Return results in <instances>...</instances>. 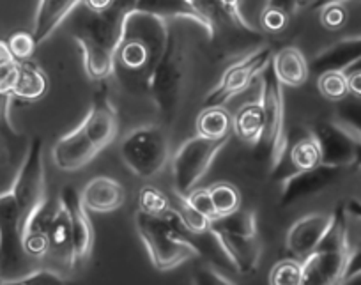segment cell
<instances>
[{
    "label": "cell",
    "mask_w": 361,
    "mask_h": 285,
    "mask_svg": "<svg viewBox=\"0 0 361 285\" xmlns=\"http://www.w3.org/2000/svg\"><path fill=\"white\" fill-rule=\"evenodd\" d=\"M138 0H114L106 11L90 13L73 27V37L82 48L83 66L90 80H106L116 69L117 51L126 34L128 18L137 9Z\"/></svg>",
    "instance_id": "6da1fadb"
},
{
    "label": "cell",
    "mask_w": 361,
    "mask_h": 285,
    "mask_svg": "<svg viewBox=\"0 0 361 285\" xmlns=\"http://www.w3.org/2000/svg\"><path fill=\"white\" fill-rule=\"evenodd\" d=\"M117 133H119V117L106 89H99L85 119L71 133L59 138L51 149L55 166L64 172L83 169L116 140Z\"/></svg>",
    "instance_id": "7a4b0ae2"
},
{
    "label": "cell",
    "mask_w": 361,
    "mask_h": 285,
    "mask_svg": "<svg viewBox=\"0 0 361 285\" xmlns=\"http://www.w3.org/2000/svg\"><path fill=\"white\" fill-rule=\"evenodd\" d=\"M190 76L188 43L177 29H169L166 43L145 75V90L151 96L163 124H172L183 107Z\"/></svg>",
    "instance_id": "3957f363"
},
{
    "label": "cell",
    "mask_w": 361,
    "mask_h": 285,
    "mask_svg": "<svg viewBox=\"0 0 361 285\" xmlns=\"http://www.w3.org/2000/svg\"><path fill=\"white\" fill-rule=\"evenodd\" d=\"M135 227L147 248L152 266L158 271H170L202 255L195 245V234L183 224L177 207L170 206L159 217L137 211Z\"/></svg>",
    "instance_id": "277c9868"
},
{
    "label": "cell",
    "mask_w": 361,
    "mask_h": 285,
    "mask_svg": "<svg viewBox=\"0 0 361 285\" xmlns=\"http://www.w3.org/2000/svg\"><path fill=\"white\" fill-rule=\"evenodd\" d=\"M259 99L264 109V128L259 142L253 147L257 158L266 166L267 172L275 174L289 154V137L286 133V105L283 90L273 66H267L260 73Z\"/></svg>",
    "instance_id": "5b68a950"
},
{
    "label": "cell",
    "mask_w": 361,
    "mask_h": 285,
    "mask_svg": "<svg viewBox=\"0 0 361 285\" xmlns=\"http://www.w3.org/2000/svg\"><path fill=\"white\" fill-rule=\"evenodd\" d=\"M209 232L238 273L253 274L259 267L262 245L257 231V214L239 207L235 213L209 222Z\"/></svg>",
    "instance_id": "8992f818"
},
{
    "label": "cell",
    "mask_w": 361,
    "mask_h": 285,
    "mask_svg": "<svg viewBox=\"0 0 361 285\" xmlns=\"http://www.w3.org/2000/svg\"><path fill=\"white\" fill-rule=\"evenodd\" d=\"M349 260L347 245V211L340 204L333 211V222L317 248L301 262V285H340Z\"/></svg>",
    "instance_id": "52a82bcc"
},
{
    "label": "cell",
    "mask_w": 361,
    "mask_h": 285,
    "mask_svg": "<svg viewBox=\"0 0 361 285\" xmlns=\"http://www.w3.org/2000/svg\"><path fill=\"white\" fill-rule=\"evenodd\" d=\"M121 159L137 177L158 176L170 159V140L165 128L145 124L130 131L121 142Z\"/></svg>",
    "instance_id": "ba28073f"
},
{
    "label": "cell",
    "mask_w": 361,
    "mask_h": 285,
    "mask_svg": "<svg viewBox=\"0 0 361 285\" xmlns=\"http://www.w3.org/2000/svg\"><path fill=\"white\" fill-rule=\"evenodd\" d=\"M228 144V138L221 140H209L200 135L188 138L185 144L177 149L172 158V177L176 195L186 197L195 190L199 181L202 179L211 169L218 154Z\"/></svg>",
    "instance_id": "9c48e42d"
},
{
    "label": "cell",
    "mask_w": 361,
    "mask_h": 285,
    "mask_svg": "<svg viewBox=\"0 0 361 285\" xmlns=\"http://www.w3.org/2000/svg\"><path fill=\"white\" fill-rule=\"evenodd\" d=\"M273 48L269 44L257 48L255 51L248 54L246 57L239 59L238 62L228 66L220 76L216 85L206 94L202 102V109H214V107H224L232 98L245 92L253 80L260 76V73L271 64L273 61Z\"/></svg>",
    "instance_id": "30bf717a"
},
{
    "label": "cell",
    "mask_w": 361,
    "mask_h": 285,
    "mask_svg": "<svg viewBox=\"0 0 361 285\" xmlns=\"http://www.w3.org/2000/svg\"><path fill=\"white\" fill-rule=\"evenodd\" d=\"M62 207L66 210L71 225V257L69 266L78 267L89 259L92 246H94V229L87 214V207L83 206L82 193L73 186H64L61 192Z\"/></svg>",
    "instance_id": "8fae6325"
},
{
    "label": "cell",
    "mask_w": 361,
    "mask_h": 285,
    "mask_svg": "<svg viewBox=\"0 0 361 285\" xmlns=\"http://www.w3.org/2000/svg\"><path fill=\"white\" fill-rule=\"evenodd\" d=\"M343 170H345L343 166L326 165V163H321L310 170H294V174H289L282 181L279 206L289 207L300 200L310 199V197L324 192L326 188L338 181Z\"/></svg>",
    "instance_id": "7c38bea8"
},
{
    "label": "cell",
    "mask_w": 361,
    "mask_h": 285,
    "mask_svg": "<svg viewBox=\"0 0 361 285\" xmlns=\"http://www.w3.org/2000/svg\"><path fill=\"white\" fill-rule=\"evenodd\" d=\"M308 133L321 149L322 163L343 169L354 165L357 154L356 140L335 119L315 121L308 128Z\"/></svg>",
    "instance_id": "4fadbf2b"
},
{
    "label": "cell",
    "mask_w": 361,
    "mask_h": 285,
    "mask_svg": "<svg viewBox=\"0 0 361 285\" xmlns=\"http://www.w3.org/2000/svg\"><path fill=\"white\" fill-rule=\"evenodd\" d=\"M333 222V213H312L290 225L287 232V250L300 262H303L319 246Z\"/></svg>",
    "instance_id": "5bb4252c"
},
{
    "label": "cell",
    "mask_w": 361,
    "mask_h": 285,
    "mask_svg": "<svg viewBox=\"0 0 361 285\" xmlns=\"http://www.w3.org/2000/svg\"><path fill=\"white\" fill-rule=\"evenodd\" d=\"M190 6L195 9L204 23V30L209 40H216L221 34L243 32L248 36H259V30L250 25L248 20H238L224 4L221 0H188Z\"/></svg>",
    "instance_id": "9a60e30c"
},
{
    "label": "cell",
    "mask_w": 361,
    "mask_h": 285,
    "mask_svg": "<svg viewBox=\"0 0 361 285\" xmlns=\"http://www.w3.org/2000/svg\"><path fill=\"white\" fill-rule=\"evenodd\" d=\"M361 61V36H349L329 44L319 51L308 64L310 73L321 75L324 71H343Z\"/></svg>",
    "instance_id": "2e32d148"
},
{
    "label": "cell",
    "mask_w": 361,
    "mask_h": 285,
    "mask_svg": "<svg viewBox=\"0 0 361 285\" xmlns=\"http://www.w3.org/2000/svg\"><path fill=\"white\" fill-rule=\"evenodd\" d=\"M83 206L94 213H112L126 202V190L119 181L99 176L90 179L82 192Z\"/></svg>",
    "instance_id": "e0dca14e"
},
{
    "label": "cell",
    "mask_w": 361,
    "mask_h": 285,
    "mask_svg": "<svg viewBox=\"0 0 361 285\" xmlns=\"http://www.w3.org/2000/svg\"><path fill=\"white\" fill-rule=\"evenodd\" d=\"M80 4L82 0H39L32 29L37 47L43 44Z\"/></svg>",
    "instance_id": "ac0fdd59"
},
{
    "label": "cell",
    "mask_w": 361,
    "mask_h": 285,
    "mask_svg": "<svg viewBox=\"0 0 361 285\" xmlns=\"http://www.w3.org/2000/svg\"><path fill=\"white\" fill-rule=\"evenodd\" d=\"M271 66L275 69L276 76H279L282 85L289 87H300L310 76V68H308V61L305 55L301 54L300 48L296 47H286L280 51L273 55Z\"/></svg>",
    "instance_id": "d6986e66"
},
{
    "label": "cell",
    "mask_w": 361,
    "mask_h": 285,
    "mask_svg": "<svg viewBox=\"0 0 361 285\" xmlns=\"http://www.w3.org/2000/svg\"><path fill=\"white\" fill-rule=\"evenodd\" d=\"M314 0H266L260 23L267 32H280L287 27L290 16L296 15L301 9H310Z\"/></svg>",
    "instance_id": "ffe728a7"
},
{
    "label": "cell",
    "mask_w": 361,
    "mask_h": 285,
    "mask_svg": "<svg viewBox=\"0 0 361 285\" xmlns=\"http://www.w3.org/2000/svg\"><path fill=\"white\" fill-rule=\"evenodd\" d=\"M47 90L48 78L43 69L29 61H20L18 76H16L11 94H15L16 98L25 99V102H37L47 94Z\"/></svg>",
    "instance_id": "44dd1931"
},
{
    "label": "cell",
    "mask_w": 361,
    "mask_h": 285,
    "mask_svg": "<svg viewBox=\"0 0 361 285\" xmlns=\"http://www.w3.org/2000/svg\"><path fill=\"white\" fill-rule=\"evenodd\" d=\"M232 121H234L235 135L246 144L255 145L264 128V109L260 99L257 98V102L243 105Z\"/></svg>",
    "instance_id": "7402d4cb"
},
{
    "label": "cell",
    "mask_w": 361,
    "mask_h": 285,
    "mask_svg": "<svg viewBox=\"0 0 361 285\" xmlns=\"http://www.w3.org/2000/svg\"><path fill=\"white\" fill-rule=\"evenodd\" d=\"M232 128H234V121L224 107L202 109L200 116L197 117V135L209 140L231 138Z\"/></svg>",
    "instance_id": "603a6c76"
},
{
    "label": "cell",
    "mask_w": 361,
    "mask_h": 285,
    "mask_svg": "<svg viewBox=\"0 0 361 285\" xmlns=\"http://www.w3.org/2000/svg\"><path fill=\"white\" fill-rule=\"evenodd\" d=\"M289 159L290 165L294 166V170H310L321 165V149H319L317 142L310 137V133H308L307 137H301L300 140H296L290 145Z\"/></svg>",
    "instance_id": "cb8c5ba5"
},
{
    "label": "cell",
    "mask_w": 361,
    "mask_h": 285,
    "mask_svg": "<svg viewBox=\"0 0 361 285\" xmlns=\"http://www.w3.org/2000/svg\"><path fill=\"white\" fill-rule=\"evenodd\" d=\"M48 238H50V250L64 253L66 260L69 262V257H71V225H69L68 213L62 207L61 200H59V210L55 213L54 222H51L50 231H48Z\"/></svg>",
    "instance_id": "d4e9b609"
},
{
    "label": "cell",
    "mask_w": 361,
    "mask_h": 285,
    "mask_svg": "<svg viewBox=\"0 0 361 285\" xmlns=\"http://www.w3.org/2000/svg\"><path fill=\"white\" fill-rule=\"evenodd\" d=\"M335 121L361 144V98L342 99L335 110Z\"/></svg>",
    "instance_id": "484cf974"
},
{
    "label": "cell",
    "mask_w": 361,
    "mask_h": 285,
    "mask_svg": "<svg viewBox=\"0 0 361 285\" xmlns=\"http://www.w3.org/2000/svg\"><path fill=\"white\" fill-rule=\"evenodd\" d=\"M207 190H209V195L213 199L218 217H227V214L235 213L241 207L239 190L235 186H232L231 183H214Z\"/></svg>",
    "instance_id": "4316f807"
},
{
    "label": "cell",
    "mask_w": 361,
    "mask_h": 285,
    "mask_svg": "<svg viewBox=\"0 0 361 285\" xmlns=\"http://www.w3.org/2000/svg\"><path fill=\"white\" fill-rule=\"evenodd\" d=\"M319 92L329 102H342L349 96V82L343 71H324L317 78Z\"/></svg>",
    "instance_id": "83f0119b"
},
{
    "label": "cell",
    "mask_w": 361,
    "mask_h": 285,
    "mask_svg": "<svg viewBox=\"0 0 361 285\" xmlns=\"http://www.w3.org/2000/svg\"><path fill=\"white\" fill-rule=\"evenodd\" d=\"M303 266L296 259L280 260L269 273V285H301Z\"/></svg>",
    "instance_id": "f1b7e54d"
},
{
    "label": "cell",
    "mask_w": 361,
    "mask_h": 285,
    "mask_svg": "<svg viewBox=\"0 0 361 285\" xmlns=\"http://www.w3.org/2000/svg\"><path fill=\"white\" fill-rule=\"evenodd\" d=\"M18 66L15 55L9 50L6 41H0V94H11L18 76Z\"/></svg>",
    "instance_id": "f546056e"
},
{
    "label": "cell",
    "mask_w": 361,
    "mask_h": 285,
    "mask_svg": "<svg viewBox=\"0 0 361 285\" xmlns=\"http://www.w3.org/2000/svg\"><path fill=\"white\" fill-rule=\"evenodd\" d=\"M170 207L169 197L158 190V188L151 186H144L138 193V211L145 214H151V217H159V214L165 213L166 210Z\"/></svg>",
    "instance_id": "4dcf8cb0"
},
{
    "label": "cell",
    "mask_w": 361,
    "mask_h": 285,
    "mask_svg": "<svg viewBox=\"0 0 361 285\" xmlns=\"http://www.w3.org/2000/svg\"><path fill=\"white\" fill-rule=\"evenodd\" d=\"M177 211H179L180 218H183V224L186 225V229L192 234H206V232H209V218H206L202 213L193 210L186 202L185 197L177 195Z\"/></svg>",
    "instance_id": "1f68e13d"
},
{
    "label": "cell",
    "mask_w": 361,
    "mask_h": 285,
    "mask_svg": "<svg viewBox=\"0 0 361 285\" xmlns=\"http://www.w3.org/2000/svg\"><path fill=\"white\" fill-rule=\"evenodd\" d=\"M6 285H68V281L54 269H36L15 280H9Z\"/></svg>",
    "instance_id": "d6a6232c"
},
{
    "label": "cell",
    "mask_w": 361,
    "mask_h": 285,
    "mask_svg": "<svg viewBox=\"0 0 361 285\" xmlns=\"http://www.w3.org/2000/svg\"><path fill=\"white\" fill-rule=\"evenodd\" d=\"M8 47L11 54L15 55L16 61H29L36 51V40L29 32H16L9 37Z\"/></svg>",
    "instance_id": "836d02e7"
},
{
    "label": "cell",
    "mask_w": 361,
    "mask_h": 285,
    "mask_svg": "<svg viewBox=\"0 0 361 285\" xmlns=\"http://www.w3.org/2000/svg\"><path fill=\"white\" fill-rule=\"evenodd\" d=\"M192 285H235L211 264H200L192 273Z\"/></svg>",
    "instance_id": "e575fe53"
},
{
    "label": "cell",
    "mask_w": 361,
    "mask_h": 285,
    "mask_svg": "<svg viewBox=\"0 0 361 285\" xmlns=\"http://www.w3.org/2000/svg\"><path fill=\"white\" fill-rule=\"evenodd\" d=\"M185 199L193 210H197L199 213H202L204 217L209 218V222L214 220V218H218V213L216 210H214L213 199H211L209 190H207V188H195V190L190 192Z\"/></svg>",
    "instance_id": "d590c367"
},
{
    "label": "cell",
    "mask_w": 361,
    "mask_h": 285,
    "mask_svg": "<svg viewBox=\"0 0 361 285\" xmlns=\"http://www.w3.org/2000/svg\"><path fill=\"white\" fill-rule=\"evenodd\" d=\"M23 250L32 259H41L50 252V238L44 232H29L23 236Z\"/></svg>",
    "instance_id": "8d00e7d4"
},
{
    "label": "cell",
    "mask_w": 361,
    "mask_h": 285,
    "mask_svg": "<svg viewBox=\"0 0 361 285\" xmlns=\"http://www.w3.org/2000/svg\"><path fill=\"white\" fill-rule=\"evenodd\" d=\"M347 9L343 4H328L321 9V23L328 30H338L347 23Z\"/></svg>",
    "instance_id": "74e56055"
},
{
    "label": "cell",
    "mask_w": 361,
    "mask_h": 285,
    "mask_svg": "<svg viewBox=\"0 0 361 285\" xmlns=\"http://www.w3.org/2000/svg\"><path fill=\"white\" fill-rule=\"evenodd\" d=\"M347 82H349V94L354 98H361V66L354 64L345 71Z\"/></svg>",
    "instance_id": "f35d334b"
},
{
    "label": "cell",
    "mask_w": 361,
    "mask_h": 285,
    "mask_svg": "<svg viewBox=\"0 0 361 285\" xmlns=\"http://www.w3.org/2000/svg\"><path fill=\"white\" fill-rule=\"evenodd\" d=\"M83 8L90 13L106 11L114 4V0H82Z\"/></svg>",
    "instance_id": "ab89813d"
},
{
    "label": "cell",
    "mask_w": 361,
    "mask_h": 285,
    "mask_svg": "<svg viewBox=\"0 0 361 285\" xmlns=\"http://www.w3.org/2000/svg\"><path fill=\"white\" fill-rule=\"evenodd\" d=\"M221 4H224L225 8H227L238 20H246L241 13L243 0H221Z\"/></svg>",
    "instance_id": "60d3db41"
},
{
    "label": "cell",
    "mask_w": 361,
    "mask_h": 285,
    "mask_svg": "<svg viewBox=\"0 0 361 285\" xmlns=\"http://www.w3.org/2000/svg\"><path fill=\"white\" fill-rule=\"evenodd\" d=\"M345 210H347V213H350V214H354V217L361 218V200L350 199L349 202L345 204Z\"/></svg>",
    "instance_id": "b9f144b4"
},
{
    "label": "cell",
    "mask_w": 361,
    "mask_h": 285,
    "mask_svg": "<svg viewBox=\"0 0 361 285\" xmlns=\"http://www.w3.org/2000/svg\"><path fill=\"white\" fill-rule=\"evenodd\" d=\"M340 285H361V271L360 273L353 274V277L345 278V280H343Z\"/></svg>",
    "instance_id": "7bdbcfd3"
},
{
    "label": "cell",
    "mask_w": 361,
    "mask_h": 285,
    "mask_svg": "<svg viewBox=\"0 0 361 285\" xmlns=\"http://www.w3.org/2000/svg\"><path fill=\"white\" fill-rule=\"evenodd\" d=\"M357 144V142H356ZM353 166H357V169H361V144H357V154H356V162H354Z\"/></svg>",
    "instance_id": "ee69618b"
}]
</instances>
